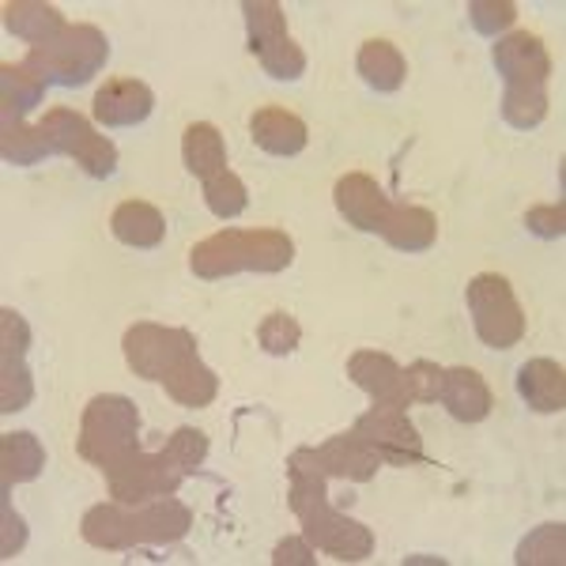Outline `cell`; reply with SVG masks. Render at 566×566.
I'll list each match as a JSON object with an SVG mask.
<instances>
[{"mask_svg": "<svg viewBox=\"0 0 566 566\" xmlns=\"http://www.w3.org/2000/svg\"><path fill=\"white\" fill-rule=\"evenodd\" d=\"M23 544H27V525H23V517L12 510V499L0 491V559H15V555L23 552Z\"/></svg>", "mask_w": 566, "mask_h": 566, "instance_id": "33", "label": "cell"}, {"mask_svg": "<svg viewBox=\"0 0 566 566\" xmlns=\"http://www.w3.org/2000/svg\"><path fill=\"white\" fill-rule=\"evenodd\" d=\"M95 122L106 129H125V125H140L151 117L155 109V91L144 80L133 76H114L95 91Z\"/></svg>", "mask_w": 566, "mask_h": 566, "instance_id": "16", "label": "cell"}, {"mask_svg": "<svg viewBox=\"0 0 566 566\" xmlns=\"http://www.w3.org/2000/svg\"><path fill=\"white\" fill-rule=\"evenodd\" d=\"M336 212H340L355 231H367L386 239L400 253H423L438 242V219L427 208L416 205H392L386 189L370 175L352 170L333 186Z\"/></svg>", "mask_w": 566, "mask_h": 566, "instance_id": "3", "label": "cell"}, {"mask_svg": "<svg viewBox=\"0 0 566 566\" xmlns=\"http://www.w3.org/2000/svg\"><path fill=\"white\" fill-rule=\"evenodd\" d=\"M317 461L328 480H352V483H367L381 472V461L374 446L363 442L359 434H333L328 442L317 446Z\"/></svg>", "mask_w": 566, "mask_h": 566, "instance_id": "17", "label": "cell"}, {"mask_svg": "<svg viewBox=\"0 0 566 566\" xmlns=\"http://www.w3.org/2000/svg\"><path fill=\"white\" fill-rule=\"evenodd\" d=\"M317 555H314V544L306 536H283L272 552V566H314Z\"/></svg>", "mask_w": 566, "mask_h": 566, "instance_id": "35", "label": "cell"}, {"mask_svg": "<svg viewBox=\"0 0 566 566\" xmlns=\"http://www.w3.org/2000/svg\"><path fill=\"white\" fill-rule=\"evenodd\" d=\"M250 136H253V144H258L261 151L276 155V159H291V155L303 151L306 140H310L303 117L291 114V109H283V106H261V109H253Z\"/></svg>", "mask_w": 566, "mask_h": 566, "instance_id": "18", "label": "cell"}, {"mask_svg": "<svg viewBox=\"0 0 566 566\" xmlns=\"http://www.w3.org/2000/svg\"><path fill=\"white\" fill-rule=\"evenodd\" d=\"M517 392L533 412L555 416L566 408V370L555 359H528L517 370Z\"/></svg>", "mask_w": 566, "mask_h": 566, "instance_id": "20", "label": "cell"}, {"mask_svg": "<svg viewBox=\"0 0 566 566\" xmlns=\"http://www.w3.org/2000/svg\"><path fill=\"white\" fill-rule=\"evenodd\" d=\"M348 378L367 392L378 408H397V412L412 408L405 367H397V359L386 352H355L348 359Z\"/></svg>", "mask_w": 566, "mask_h": 566, "instance_id": "15", "label": "cell"}, {"mask_svg": "<svg viewBox=\"0 0 566 566\" xmlns=\"http://www.w3.org/2000/svg\"><path fill=\"white\" fill-rule=\"evenodd\" d=\"M205 205L216 219H234L245 212L250 205V193H245V181L234 175V170H223V175L205 181Z\"/></svg>", "mask_w": 566, "mask_h": 566, "instance_id": "29", "label": "cell"}, {"mask_svg": "<svg viewBox=\"0 0 566 566\" xmlns=\"http://www.w3.org/2000/svg\"><path fill=\"white\" fill-rule=\"evenodd\" d=\"M193 528V510L175 495H159L140 506L129 502H98L80 522V536L98 552H133L144 544H178Z\"/></svg>", "mask_w": 566, "mask_h": 566, "instance_id": "4", "label": "cell"}, {"mask_svg": "<svg viewBox=\"0 0 566 566\" xmlns=\"http://www.w3.org/2000/svg\"><path fill=\"white\" fill-rule=\"evenodd\" d=\"M39 133L53 155H69L72 163H80V170L91 178H109L117 170V148L109 136H103L84 114L69 106H53L42 114Z\"/></svg>", "mask_w": 566, "mask_h": 566, "instance_id": "12", "label": "cell"}, {"mask_svg": "<svg viewBox=\"0 0 566 566\" xmlns=\"http://www.w3.org/2000/svg\"><path fill=\"white\" fill-rule=\"evenodd\" d=\"M469 20L483 39H502V31L517 20V4L514 0H472Z\"/></svg>", "mask_w": 566, "mask_h": 566, "instance_id": "31", "label": "cell"}, {"mask_svg": "<svg viewBox=\"0 0 566 566\" xmlns=\"http://www.w3.org/2000/svg\"><path fill=\"white\" fill-rule=\"evenodd\" d=\"M109 499L129 502V506H140V502H151L159 495H175V491L193 476L189 461L181 458L175 446H163L159 453H140L136 450L133 458H125L122 464L103 472Z\"/></svg>", "mask_w": 566, "mask_h": 566, "instance_id": "10", "label": "cell"}, {"mask_svg": "<svg viewBox=\"0 0 566 566\" xmlns=\"http://www.w3.org/2000/svg\"><path fill=\"white\" fill-rule=\"evenodd\" d=\"M352 431L359 434L367 446H374L381 461L397 464V469L427 461L423 438H419L416 423L408 419V412H397V408H378V405H374L370 412H363L359 419H355Z\"/></svg>", "mask_w": 566, "mask_h": 566, "instance_id": "14", "label": "cell"}, {"mask_svg": "<svg viewBox=\"0 0 566 566\" xmlns=\"http://www.w3.org/2000/svg\"><path fill=\"white\" fill-rule=\"evenodd\" d=\"M109 231L122 245L133 250H155L167 239V219L148 200H122V205L109 212Z\"/></svg>", "mask_w": 566, "mask_h": 566, "instance_id": "21", "label": "cell"}, {"mask_svg": "<svg viewBox=\"0 0 566 566\" xmlns=\"http://www.w3.org/2000/svg\"><path fill=\"white\" fill-rule=\"evenodd\" d=\"M522 223L528 234H536V239H563L566 212H563V205H536V208H528Z\"/></svg>", "mask_w": 566, "mask_h": 566, "instance_id": "34", "label": "cell"}, {"mask_svg": "<svg viewBox=\"0 0 566 566\" xmlns=\"http://www.w3.org/2000/svg\"><path fill=\"white\" fill-rule=\"evenodd\" d=\"M31 325L15 310H0V412H23L34 400V378L27 367Z\"/></svg>", "mask_w": 566, "mask_h": 566, "instance_id": "13", "label": "cell"}, {"mask_svg": "<svg viewBox=\"0 0 566 566\" xmlns=\"http://www.w3.org/2000/svg\"><path fill=\"white\" fill-rule=\"evenodd\" d=\"M65 27L69 20L61 15L57 4H45V0H8L4 4V31L12 34V39L45 45L57 39Z\"/></svg>", "mask_w": 566, "mask_h": 566, "instance_id": "22", "label": "cell"}, {"mask_svg": "<svg viewBox=\"0 0 566 566\" xmlns=\"http://www.w3.org/2000/svg\"><path fill=\"white\" fill-rule=\"evenodd\" d=\"M76 450L98 472L133 458L140 450V412H136L133 400L122 397V392H98V397H91L84 416H80Z\"/></svg>", "mask_w": 566, "mask_h": 566, "instance_id": "7", "label": "cell"}, {"mask_svg": "<svg viewBox=\"0 0 566 566\" xmlns=\"http://www.w3.org/2000/svg\"><path fill=\"white\" fill-rule=\"evenodd\" d=\"M181 159H186L189 175L200 178V181L223 175V170H227L223 133H219L212 122H193L186 133H181Z\"/></svg>", "mask_w": 566, "mask_h": 566, "instance_id": "25", "label": "cell"}, {"mask_svg": "<svg viewBox=\"0 0 566 566\" xmlns=\"http://www.w3.org/2000/svg\"><path fill=\"white\" fill-rule=\"evenodd\" d=\"M245 45L272 80H298L306 72L303 45L291 39L287 15L276 0H245Z\"/></svg>", "mask_w": 566, "mask_h": 566, "instance_id": "11", "label": "cell"}, {"mask_svg": "<svg viewBox=\"0 0 566 566\" xmlns=\"http://www.w3.org/2000/svg\"><path fill=\"white\" fill-rule=\"evenodd\" d=\"M355 65H359L363 84L374 87V91H381V95H392V91L405 87L408 61H405V53H400L389 39H367V42H363Z\"/></svg>", "mask_w": 566, "mask_h": 566, "instance_id": "24", "label": "cell"}, {"mask_svg": "<svg viewBox=\"0 0 566 566\" xmlns=\"http://www.w3.org/2000/svg\"><path fill=\"white\" fill-rule=\"evenodd\" d=\"M438 400H442L446 412L458 419V423H480V419H488L491 408H495V397H491L488 381H483V374L472 367L446 370Z\"/></svg>", "mask_w": 566, "mask_h": 566, "instance_id": "19", "label": "cell"}, {"mask_svg": "<svg viewBox=\"0 0 566 566\" xmlns=\"http://www.w3.org/2000/svg\"><path fill=\"white\" fill-rule=\"evenodd\" d=\"M0 155L12 167H34V163L50 159L53 148L45 144L39 125H23V114H15L12 106H0Z\"/></svg>", "mask_w": 566, "mask_h": 566, "instance_id": "26", "label": "cell"}, {"mask_svg": "<svg viewBox=\"0 0 566 566\" xmlns=\"http://www.w3.org/2000/svg\"><path fill=\"white\" fill-rule=\"evenodd\" d=\"M45 80L39 76V72H31L23 65V61H4L0 65V106H12L15 114H27V109H34L42 103L45 95Z\"/></svg>", "mask_w": 566, "mask_h": 566, "instance_id": "27", "label": "cell"}, {"mask_svg": "<svg viewBox=\"0 0 566 566\" xmlns=\"http://www.w3.org/2000/svg\"><path fill=\"white\" fill-rule=\"evenodd\" d=\"M517 566H563L566 563V525L547 522L517 544Z\"/></svg>", "mask_w": 566, "mask_h": 566, "instance_id": "28", "label": "cell"}, {"mask_svg": "<svg viewBox=\"0 0 566 566\" xmlns=\"http://www.w3.org/2000/svg\"><path fill=\"white\" fill-rule=\"evenodd\" d=\"M45 469V450L31 431H8L0 438V491L12 495L15 483L39 480Z\"/></svg>", "mask_w": 566, "mask_h": 566, "instance_id": "23", "label": "cell"}, {"mask_svg": "<svg viewBox=\"0 0 566 566\" xmlns=\"http://www.w3.org/2000/svg\"><path fill=\"white\" fill-rule=\"evenodd\" d=\"M125 363L136 378L159 381L167 397L181 408H208L219 392V378L197 352V336L189 328L136 322L122 336Z\"/></svg>", "mask_w": 566, "mask_h": 566, "instance_id": "1", "label": "cell"}, {"mask_svg": "<svg viewBox=\"0 0 566 566\" xmlns=\"http://www.w3.org/2000/svg\"><path fill=\"white\" fill-rule=\"evenodd\" d=\"M109 61V39L95 23H69L65 31L45 45H31L23 65L39 72L45 84L80 87Z\"/></svg>", "mask_w": 566, "mask_h": 566, "instance_id": "8", "label": "cell"}, {"mask_svg": "<svg viewBox=\"0 0 566 566\" xmlns=\"http://www.w3.org/2000/svg\"><path fill=\"white\" fill-rule=\"evenodd\" d=\"M491 65L502 76V122L514 129H536L547 117L552 53L533 31H510L491 45Z\"/></svg>", "mask_w": 566, "mask_h": 566, "instance_id": "5", "label": "cell"}, {"mask_svg": "<svg viewBox=\"0 0 566 566\" xmlns=\"http://www.w3.org/2000/svg\"><path fill=\"white\" fill-rule=\"evenodd\" d=\"M325 483H328V476L322 472L317 450L298 446V450L287 458V506H291V514L303 522V536L314 544V552L333 555L336 563L370 559L374 533L328 502Z\"/></svg>", "mask_w": 566, "mask_h": 566, "instance_id": "2", "label": "cell"}, {"mask_svg": "<svg viewBox=\"0 0 566 566\" xmlns=\"http://www.w3.org/2000/svg\"><path fill=\"white\" fill-rule=\"evenodd\" d=\"M291 261H295V239L276 227H258V231L227 227L189 250V269L200 280H223L239 276V272H269L272 276Z\"/></svg>", "mask_w": 566, "mask_h": 566, "instance_id": "6", "label": "cell"}, {"mask_svg": "<svg viewBox=\"0 0 566 566\" xmlns=\"http://www.w3.org/2000/svg\"><path fill=\"white\" fill-rule=\"evenodd\" d=\"M446 367H438L431 359H416L412 367H405L408 392H412V405H434L438 392H442Z\"/></svg>", "mask_w": 566, "mask_h": 566, "instance_id": "32", "label": "cell"}, {"mask_svg": "<svg viewBox=\"0 0 566 566\" xmlns=\"http://www.w3.org/2000/svg\"><path fill=\"white\" fill-rule=\"evenodd\" d=\"M298 340H303V328H298V322L291 314H283V310H276V314L261 317L258 325V344L269 355H291L298 348Z\"/></svg>", "mask_w": 566, "mask_h": 566, "instance_id": "30", "label": "cell"}, {"mask_svg": "<svg viewBox=\"0 0 566 566\" xmlns=\"http://www.w3.org/2000/svg\"><path fill=\"white\" fill-rule=\"evenodd\" d=\"M464 303H469L472 328H476V336L488 348L506 352L514 344H522L528 322L506 276H499V272L472 276L469 287H464Z\"/></svg>", "mask_w": 566, "mask_h": 566, "instance_id": "9", "label": "cell"}]
</instances>
